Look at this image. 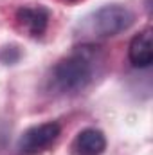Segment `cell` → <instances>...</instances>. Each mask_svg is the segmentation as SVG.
Instances as JSON below:
<instances>
[{
    "label": "cell",
    "instance_id": "obj_1",
    "mask_svg": "<svg viewBox=\"0 0 153 155\" xmlns=\"http://www.w3.org/2000/svg\"><path fill=\"white\" fill-rule=\"evenodd\" d=\"M94 79V60L86 51H77L60 60L50 72V87L60 94L85 90Z\"/></svg>",
    "mask_w": 153,
    "mask_h": 155
},
{
    "label": "cell",
    "instance_id": "obj_2",
    "mask_svg": "<svg viewBox=\"0 0 153 155\" xmlns=\"http://www.w3.org/2000/svg\"><path fill=\"white\" fill-rule=\"evenodd\" d=\"M133 20L135 15L126 5H117V4L103 5L101 9L83 18L81 31L96 38H112L130 29Z\"/></svg>",
    "mask_w": 153,
    "mask_h": 155
},
{
    "label": "cell",
    "instance_id": "obj_3",
    "mask_svg": "<svg viewBox=\"0 0 153 155\" xmlns=\"http://www.w3.org/2000/svg\"><path fill=\"white\" fill-rule=\"evenodd\" d=\"M61 126L56 121L40 123L27 128L18 139V150L24 155H38L49 150L60 137Z\"/></svg>",
    "mask_w": 153,
    "mask_h": 155
},
{
    "label": "cell",
    "instance_id": "obj_4",
    "mask_svg": "<svg viewBox=\"0 0 153 155\" xmlns=\"http://www.w3.org/2000/svg\"><path fill=\"white\" fill-rule=\"evenodd\" d=\"M15 20H16L18 27L27 36L38 38V36H41L47 31V27H49L50 13L43 5H22V7L16 9Z\"/></svg>",
    "mask_w": 153,
    "mask_h": 155
},
{
    "label": "cell",
    "instance_id": "obj_5",
    "mask_svg": "<svg viewBox=\"0 0 153 155\" xmlns=\"http://www.w3.org/2000/svg\"><path fill=\"white\" fill-rule=\"evenodd\" d=\"M128 58L137 69H146L153 63V40L150 27L142 29L132 38L128 47Z\"/></svg>",
    "mask_w": 153,
    "mask_h": 155
},
{
    "label": "cell",
    "instance_id": "obj_6",
    "mask_svg": "<svg viewBox=\"0 0 153 155\" xmlns=\"http://www.w3.org/2000/svg\"><path fill=\"white\" fill-rule=\"evenodd\" d=\"M72 155H101L106 150V137L99 128H85L70 144Z\"/></svg>",
    "mask_w": 153,
    "mask_h": 155
},
{
    "label": "cell",
    "instance_id": "obj_7",
    "mask_svg": "<svg viewBox=\"0 0 153 155\" xmlns=\"http://www.w3.org/2000/svg\"><path fill=\"white\" fill-rule=\"evenodd\" d=\"M18 58H20V51H18V47H16V45L4 47L2 60H4L5 63H15V61H18Z\"/></svg>",
    "mask_w": 153,
    "mask_h": 155
},
{
    "label": "cell",
    "instance_id": "obj_8",
    "mask_svg": "<svg viewBox=\"0 0 153 155\" xmlns=\"http://www.w3.org/2000/svg\"><path fill=\"white\" fill-rule=\"evenodd\" d=\"M65 2H76V0H65Z\"/></svg>",
    "mask_w": 153,
    "mask_h": 155
}]
</instances>
